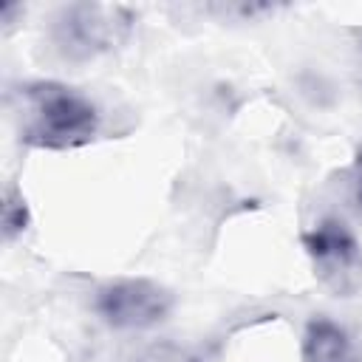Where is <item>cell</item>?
<instances>
[{
	"label": "cell",
	"mask_w": 362,
	"mask_h": 362,
	"mask_svg": "<svg viewBox=\"0 0 362 362\" xmlns=\"http://www.w3.org/2000/svg\"><path fill=\"white\" fill-rule=\"evenodd\" d=\"M17 122L25 144L40 150H74L96 139L102 113L82 90L40 79L25 82L17 90Z\"/></svg>",
	"instance_id": "obj_1"
},
{
	"label": "cell",
	"mask_w": 362,
	"mask_h": 362,
	"mask_svg": "<svg viewBox=\"0 0 362 362\" xmlns=\"http://www.w3.org/2000/svg\"><path fill=\"white\" fill-rule=\"evenodd\" d=\"M130 28L133 14L124 6L68 3L51 17L48 40L65 62L82 65L124 42Z\"/></svg>",
	"instance_id": "obj_2"
},
{
	"label": "cell",
	"mask_w": 362,
	"mask_h": 362,
	"mask_svg": "<svg viewBox=\"0 0 362 362\" xmlns=\"http://www.w3.org/2000/svg\"><path fill=\"white\" fill-rule=\"evenodd\" d=\"M175 305L167 286L147 277H116L102 283L93 297V314L113 331H147L161 325Z\"/></svg>",
	"instance_id": "obj_3"
},
{
	"label": "cell",
	"mask_w": 362,
	"mask_h": 362,
	"mask_svg": "<svg viewBox=\"0 0 362 362\" xmlns=\"http://www.w3.org/2000/svg\"><path fill=\"white\" fill-rule=\"evenodd\" d=\"M303 249L314 266V274L337 294L351 291L362 274V246L356 235L339 218H322L303 232Z\"/></svg>",
	"instance_id": "obj_4"
},
{
	"label": "cell",
	"mask_w": 362,
	"mask_h": 362,
	"mask_svg": "<svg viewBox=\"0 0 362 362\" xmlns=\"http://www.w3.org/2000/svg\"><path fill=\"white\" fill-rule=\"evenodd\" d=\"M300 356L303 362H362L351 334L328 317H311L305 322Z\"/></svg>",
	"instance_id": "obj_5"
},
{
	"label": "cell",
	"mask_w": 362,
	"mask_h": 362,
	"mask_svg": "<svg viewBox=\"0 0 362 362\" xmlns=\"http://www.w3.org/2000/svg\"><path fill=\"white\" fill-rule=\"evenodd\" d=\"M28 223H31V212H28L23 192L8 189L3 198V235H6V240L20 238L28 229Z\"/></svg>",
	"instance_id": "obj_6"
},
{
	"label": "cell",
	"mask_w": 362,
	"mask_h": 362,
	"mask_svg": "<svg viewBox=\"0 0 362 362\" xmlns=\"http://www.w3.org/2000/svg\"><path fill=\"white\" fill-rule=\"evenodd\" d=\"M351 198L362 212V144H359V150L354 156V164H351Z\"/></svg>",
	"instance_id": "obj_7"
}]
</instances>
